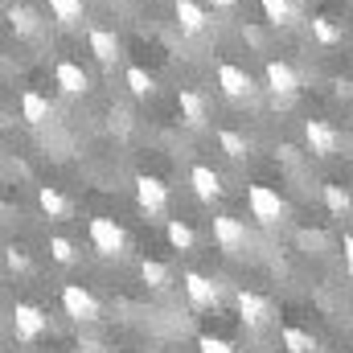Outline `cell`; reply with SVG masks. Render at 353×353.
Here are the masks:
<instances>
[{
	"mask_svg": "<svg viewBox=\"0 0 353 353\" xmlns=\"http://www.w3.org/2000/svg\"><path fill=\"white\" fill-rule=\"evenodd\" d=\"M247 205H251V218H259L263 226H275V222L288 218V201L271 185H251L247 189Z\"/></svg>",
	"mask_w": 353,
	"mask_h": 353,
	"instance_id": "obj_2",
	"label": "cell"
},
{
	"mask_svg": "<svg viewBox=\"0 0 353 353\" xmlns=\"http://www.w3.org/2000/svg\"><path fill=\"white\" fill-rule=\"evenodd\" d=\"M341 251H345V267H350V275H353V234H345V243H341Z\"/></svg>",
	"mask_w": 353,
	"mask_h": 353,
	"instance_id": "obj_32",
	"label": "cell"
},
{
	"mask_svg": "<svg viewBox=\"0 0 353 353\" xmlns=\"http://www.w3.org/2000/svg\"><path fill=\"white\" fill-rule=\"evenodd\" d=\"M234 308H239V316H243L247 329H263L267 321H271V304H267L259 292H251V288H243L234 296Z\"/></svg>",
	"mask_w": 353,
	"mask_h": 353,
	"instance_id": "obj_9",
	"label": "cell"
},
{
	"mask_svg": "<svg viewBox=\"0 0 353 353\" xmlns=\"http://www.w3.org/2000/svg\"><path fill=\"white\" fill-rule=\"evenodd\" d=\"M54 83L66 90V94H87L90 90V79L79 62H58V66H54Z\"/></svg>",
	"mask_w": 353,
	"mask_h": 353,
	"instance_id": "obj_13",
	"label": "cell"
},
{
	"mask_svg": "<svg viewBox=\"0 0 353 353\" xmlns=\"http://www.w3.org/2000/svg\"><path fill=\"white\" fill-rule=\"evenodd\" d=\"M87 234H90L94 255H103V259H119L128 251V234H123V226L115 218H90Z\"/></svg>",
	"mask_w": 353,
	"mask_h": 353,
	"instance_id": "obj_1",
	"label": "cell"
},
{
	"mask_svg": "<svg viewBox=\"0 0 353 353\" xmlns=\"http://www.w3.org/2000/svg\"><path fill=\"white\" fill-rule=\"evenodd\" d=\"M350 128H353V115H350Z\"/></svg>",
	"mask_w": 353,
	"mask_h": 353,
	"instance_id": "obj_35",
	"label": "cell"
},
{
	"mask_svg": "<svg viewBox=\"0 0 353 353\" xmlns=\"http://www.w3.org/2000/svg\"><path fill=\"white\" fill-rule=\"evenodd\" d=\"M111 353H128V350H111Z\"/></svg>",
	"mask_w": 353,
	"mask_h": 353,
	"instance_id": "obj_34",
	"label": "cell"
},
{
	"mask_svg": "<svg viewBox=\"0 0 353 353\" xmlns=\"http://www.w3.org/2000/svg\"><path fill=\"white\" fill-rule=\"evenodd\" d=\"M128 90H132L136 99H148V94H157V79H152L144 66H128Z\"/></svg>",
	"mask_w": 353,
	"mask_h": 353,
	"instance_id": "obj_23",
	"label": "cell"
},
{
	"mask_svg": "<svg viewBox=\"0 0 353 353\" xmlns=\"http://www.w3.org/2000/svg\"><path fill=\"white\" fill-rule=\"evenodd\" d=\"M214 4H218V8H234L239 0H214Z\"/></svg>",
	"mask_w": 353,
	"mask_h": 353,
	"instance_id": "obj_33",
	"label": "cell"
},
{
	"mask_svg": "<svg viewBox=\"0 0 353 353\" xmlns=\"http://www.w3.org/2000/svg\"><path fill=\"white\" fill-rule=\"evenodd\" d=\"M312 37H316L321 46H337V41H341V29H337L329 17H312Z\"/></svg>",
	"mask_w": 353,
	"mask_h": 353,
	"instance_id": "obj_28",
	"label": "cell"
},
{
	"mask_svg": "<svg viewBox=\"0 0 353 353\" xmlns=\"http://www.w3.org/2000/svg\"><path fill=\"white\" fill-rule=\"evenodd\" d=\"M189 185H193L197 201H205V205H214V201L222 197V176L214 173L210 165H193V169H189Z\"/></svg>",
	"mask_w": 353,
	"mask_h": 353,
	"instance_id": "obj_12",
	"label": "cell"
},
{
	"mask_svg": "<svg viewBox=\"0 0 353 353\" xmlns=\"http://www.w3.org/2000/svg\"><path fill=\"white\" fill-rule=\"evenodd\" d=\"M218 87L222 94H230V99H247L255 83H251V74L243 70V66H234V62H218Z\"/></svg>",
	"mask_w": 353,
	"mask_h": 353,
	"instance_id": "obj_10",
	"label": "cell"
},
{
	"mask_svg": "<svg viewBox=\"0 0 353 353\" xmlns=\"http://www.w3.org/2000/svg\"><path fill=\"white\" fill-rule=\"evenodd\" d=\"M267 90L271 94H279V99H292L296 90H300V79H296V70L288 66V62H279V58H271L267 62Z\"/></svg>",
	"mask_w": 353,
	"mask_h": 353,
	"instance_id": "obj_11",
	"label": "cell"
},
{
	"mask_svg": "<svg viewBox=\"0 0 353 353\" xmlns=\"http://www.w3.org/2000/svg\"><path fill=\"white\" fill-rule=\"evenodd\" d=\"M8 25H12L21 37H33V33H37V12L25 8V4H12V8H8Z\"/></svg>",
	"mask_w": 353,
	"mask_h": 353,
	"instance_id": "obj_22",
	"label": "cell"
},
{
	"mask_svg": "<svg viewBox=\"0 0 353 353\" xmlns=\"http://www.w3.org/2000/svg\"><path fill=\"white\" fill-rule=\"evenodd\" d=\"M325 205H329V214H333V218H345L353 201H350V193H345L341 185H325Z\"/></svg>",
	"mask_w": 353,
	"mask_h": 353,
	"instance_id": "obj_27",
	"label": "cell"
},
{
	"mask_svg": "<svg viewBox=\"0 0 353 353\" xmlns=\"http://www.w3.org/2000/svg\"><path fill=\"white\" fill-rule=\"evenodd\" d=\"M304 144H308L312 157H333V152L341 148V136H337L333 123H325V119H308V123H304Z\"/></svg>",
	"mask_w": 353,
	"mask_h": 353,
	"instance_id": "obj_6",
	"label": "cell"
},
{
	"mask_svg": "<svg viewBox=\"0 0 353 353\" xmlns=\"http://www.w3.org/2000/svg\"><path fill=\"white\" fill-rule=\"evenodd\" d=\"M37 205H41V214H46L50 222H66V218H70V201H66L54 185H41V189H37Z\"/></svg>",
	"mask_w": 353,
	"mask_h": 353,
	"instance_id": "obj_15",
	"label": "cell"
},
{
	"mask_svg": "<svg viewBox=\"0 0 353 353\" xmlns=\"http://www.w3.org/2000/svg\"><path fill=\"white\" fill-rule=\"evenodd\" d=\"M140 279H144L152 292H165V288L173 283V271L161 263V259H144V263H140Z\"/></svg>",
	"mask_w": 353,
	"mask_h": 353,
	"instance_id": "obj_21",
	"label": "cell"
},
{
	"mask_svg": "<svg viewBox=\"0 0 353 353\" xmlns=\"http://www.w3.org/2000/svg\"><path fill=\"white\" fill-rule=\"evenodd\" d=\"M279 345L288 353H316V337L308 329H296V325H283L279 329Z\"/></svg>",
	"mask_w": 353,
	"mask_h": 353,
	"instance_id": "obj_18",
	"label": "cell"
},
{
	"mask_svg": "<svg viewBox=\"0 0 353 353\" xmlns=\"http://www.w3.org/2000/svg\"><path fill=\"white\" fill-rule=\"evenodd\" d=\"M50 12L62 25H79L83 21V0H50Z\"/></svg>",
	"mask_w": 353,
	"mask_h": 353,
	"instance_id": "obj_25",
	"label": "cell"
},
{
	"mask_svg": "<svg viewBox=\"0 0 353 353\" xmlns=\"http://www.w3.org/2000/svg\"><path fill=\"white\" fill-rule=\"evenodd\" d=\"M259 4H263V17L275 29H288L292 17H296V12H292V0H259Z\"/></svg>",
	"mask_w": 353,
	"mask_h": 353,
	"instance_id": "obj_24",
	"label": "cell"
},
{
	"mask_svg": "<svg viewBox=\"0 0 353 353\" xmlns=\"http://www.w3.org/2000/svg\"><path fill=\"white\" fill-rule=\"evenodd\" d=\"M214 243H218L226 255H239V251L247 247V226H243L239 218H230V214H218V218H214Z\"/></svg>",
	"mask_w": 353,
	"mask_h": 353,
	"instance_id": "obj_8",
	"label": "cell"
},
{
	"mask_svg": "<svg viewBox=\"0 0 353 353\" xmlns=\"http://www.w3.org/2000/svg\"><path fill=\"white\" fill-rule=\"evenodd\" d=\"M176 107H181V119H185L189 128H201V123H205V103H201L197 90H181V94H176Z\"/></svg>",
	"mask_w": 353,
	"mask_h": 353,
	"instance_id": "obj_19",
	"label": "cell"
},
{
	"mask_svg": "<svg viewBox=\"0 0 353 353\" xmlns=\"http://www.w3.org/2000/svg\"><path fill=\"white\" fill-rule=\"evenodd\" d=\"M132 185H136V205H140L148 218H161L165 205H169V185H165L161 176H152V173H140Z\"/></svg>",
	"mask_w": 353,
	"mask_h": 353,
	"instance_id": "obj_4",
	"label": "cell"
},
{
	"mask_svg": "<svg viewBox=\"0 0 353 353\" xmlns=\"http://www.w3.org/2000/svg\"><path fill=\"white\" fill-rule=\"evenodd\" d=\"M50 255H54L58 263H74V259H79L74 243H70V239H62V234H54V239H50Z\"/></svg>",
	"mask_w": 353,
	"mask_h": 353,
	"instance_id": "obj_29",
	"label": "cell"
},
{
	"mask_svg": "<svg viewBox=\"0 0 353 353\" xmlns=\"http://www.w3.org/2000/svg\"><path fill=\"white\" fill-rule=\"evenodd\" d=\"M165 234H169V243H173L176 251H193V226H189V222H181V218H169Z\"/></svg>",
	"mask_w": 353,
	"mask_h": 353,
	"instance_id": "obj_26",
	"label": "cell"
},
{
	"mask_svg": "<svg viewBox=\"0 0 353 353\" xmlns=\"http://www.w3.org/2000/svg\"><path fill=\"white\" fill-rule=\"evenodd\" d=\"M21 115H25V123H46L50 119V99L41 94V90H25L21 94Z\"/></svg>",
	"mask_w": 353,
	"mask_h": 353,
	"instance_id": "obj_17",
	"label": "cell"
},
{
	"mask_svg": "<svg viewBox=\"0 0 353 353\" xmlns=\"http://www.w3.org/2000/svg\"><path fill=\"white\" fill-rule=\"evenodd\" d=\"M218 148H222L230 161H243V157H251V140H247L243 132H230V128H222V132H218Z\"/></svg>",
	"mask_w": 353,
	"mask_h": 353,
	"instance_id": "obj_20",
	"label": "cell"
},
{
	"mask_svg": "<svg viewBox=\"0 0 353 353\" xmlns=\"http://www.w3.org/2000/svg\"><path fill=\"white\" fill-rule=\"evenodd\" d=\"M197 353H234V350H230V341H222V337H210V333H201V337H197Z\"/></svg>",
	"mask_w": 353,
	"mask_h": 353,
	"instance_id": "obj_30",
	"label": "cell"
},
{
	"mask_svg": "<svg viewBox=\"0 0 353 353\" xmlns=\"http://www.w3.org/2000/svg\"><path fill=\"white\" fill-rule=\"evenodd\" d=\"M46 329H50V316L37 304L17 300V308H12V333H17V341H37Z\"/></svg>",
	"mask_w": 353,
	"mask_h": 353,
	"instance_id": "obj_5",
	"label": "cell"
},
{
	"mask_svg": "<svg viewBox=\"0 0 353 353\" xmlns=\"http://www.w3.org/2000/svg\"><path fill=\"white\" fill-rule=\"evenodd\" d=\"M87 41H90V54H94L103 66H111V62L119 58V37H115L111 29H90Z\"/></svg>",
	"mask_w": 353,
	"mask_h": 353,
	"instance_id": "obj_16",
	"label": "cell"
},
{
	"mask_svg": "<svg viewBox=\"0 0 353 353\" xmlns=\"http://www.w3.org/2000/svg\"><path fill=\"white\" fill-rule=\"evenodd\" d=\"M62 308H66V316L74 321V325H94L99 321V300L90 296L83 283H62Z\"/></svg>",
	"mask_w": 353,
	"mask_h": 353,
	"instance_id": "obj_3",
	"label": "cell"
},
{
	"mask_svg": "<svg viewBox=\"0 0 353 353\" xmlns=\"http://www.w3.org/2000/svg\"><path fill=\"white\" fill-rule=\"evenodd\" d=\"M181 288H185V296H189L193 308H218V283H214L210 275L185 271V275H181Z\"/></svg>",
	"mask_w": 353,
	"mask_h": 353,
	"instance_id": "obj_7",
	"label": "cell"
},
{
	"mask_svg": "<svg viewBox=\"0 0 353 353\" xmlns=\"http://www.w3.org/2000/svg\"><path fill=\"white\" fill-rule=\"evenodd\" d=\"M4 263H8V271H29V255L21 247H4Z\"/></svg>",
	"mask_w": 353,
	"mask_h": 353,
	"instance_id": "obj_31",
	"label": "cell"
},
{
	"mask_svg": "<svg viewBox=\"0 0 353 353\" xmlns=\"http://www.w3.org/2000/svg\"><path fill=\"white\" fill-rule=\"evenodd\" d=\"M173 12H176V25H181V33H201V29L210 25L205 8H201L197 0H176Z\"/></svg>",
	"mask_w": 353,
	"mask_h": 353,
	"instance_id": "obj_14",
	"label": "cell"
}]
</instances>
